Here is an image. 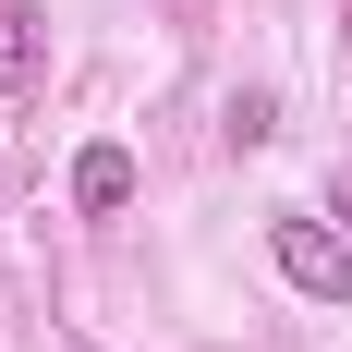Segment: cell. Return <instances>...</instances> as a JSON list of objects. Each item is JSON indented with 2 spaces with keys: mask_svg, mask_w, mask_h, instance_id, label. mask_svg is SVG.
Masks as SVG:
<instances>
[{
  "mask_svg": "<svg viewBox=\"0 0 352 352\" xmlns=\"http://www.w3.org/2000/svg\"><path fill=\"white\" fill-rule=\"evenodd\" d=\"M36 73H49V12H36V0H12V12H0V109H25Z\"/></svg>",
  "mask_w": 352,
  "mask_h": 352,
  "instance_id": "obj_2",
  "label": "cell"
},
{
  "mask_svg": "<svg viewBox=\"0 0 352 352\" xmlns=\"http://www.w3.org/2000/svg\"><path fill=\"white\" fill-rule=\"evenodd\" d=\"M340 36H352V12H340Z\"/></svg>",
  "mask_w": 352,
  "mask_h": 352,
  "instance_id": "obj_5",
  "label": "cell"
},
{
  "mask_svg": "<svg viewBox=\"0 0 352 352\" xmlns=\"http://www.w3.org/2000/svg\"><path fill=\"white\" fill-rule=\"evenodd\" d=\"M267 267L304 304H328V316L352 304V231H328V219H267Z\"/></svg>",
  "mask_w": 352,
  "mask_h": 352,
  "instance_id": "obj_1",
  "label": "cell"
},
{
  "mask_svg": "<svg viewBox=\"0 0 352 352\" xmlns=\"http://www.w3.org/2000/svg\"><path fill=\"white\" fill-rule=\"evenodd\" d=\"M328 219H340V231H352V170H328Z\"/></svg>",
  "mask_w": 352,
  "mask_h": 352,
  "instance_id": "obj_4",
  "label": "cell"
},
{
  "mask_svg": "<svg viewBox=\"0 0 352 352\" xmlns=\"http://www.w3.org/2000/svg\"><path fill=\"white\" fill-rule=\"evenodd\" d=\"M73 207H85V219H122V207H134V146H85V158H73Z\"/></svg>",
  "mask_w": 352,
  "mask_h": 352,
  "instance_id": "obj_3",
  "label": "cell"
}]
</instances>
